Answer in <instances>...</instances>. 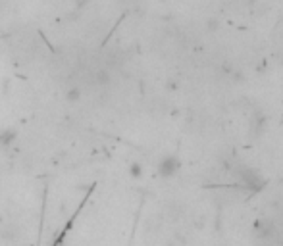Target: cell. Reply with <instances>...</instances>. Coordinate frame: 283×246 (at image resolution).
Returning a JSON list of instances; mask_svg holds the SVG:
<instances>
[{
    "label": "cell",
    "mask_w": 283,
    "mask_h": 246,
    "mask_svg": "<svg viewBox=\"0 0 283 246\" xmlns=\"http://www.w3.org/2000/svg\"><path fill=\"white\" fill-rule=\"evenodd\" d=\"M237 177L243 183V187H249L252 190H258L264 187V179L254 169H250V167H239L237 169Z\"/></svg>",
    "instance_id": "1"
},
{
    "label": "cell",
    "mask_w": 283,
    "mask_h": 246,
    "mask_svg": "<svg viewBox=\"0 0 283 246\" xmlns=\"http://www.w3.org/2000/svg\"><path fill=\"white\" fill-rule=\"evenodd\" d=\"M179 167H181V162H179V158L177 156H172V154H168L160 160L158 164V173L162 177H172L175 173L179 171Z\"/></svg>",
    "instance_id": "2"
}]
</instances>
